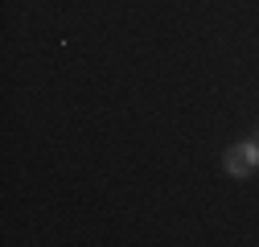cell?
<instances>
[{
    "label": "cell",
    "mask_w": 259,
    "mask_h": 247,
    "mask_svg": "<svg viewBox=\"0 0 259 247\" xmlns=\"http://www.w3.org/2000/svg\"><path fill=\"white\" fill-rule=\"evenodd\" d=\"M222 169H226V177H235V181H247L251 173H259V132L226 148L222 152Z\"/></svg>",
    "instance_id": "1"
}]
</instances>
